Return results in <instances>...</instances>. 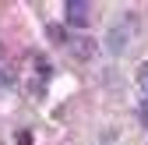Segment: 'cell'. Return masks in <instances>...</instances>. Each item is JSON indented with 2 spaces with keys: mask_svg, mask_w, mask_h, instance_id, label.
<instances>
[{
  "mask_svg": "<svg viewBox=\"0 0 148 145\" xmlns=\"http://www.w3.org/2000/svg\"><path fill=\"white\" fill-rule=\"evenodd\" d=\"M46 39H49V43H57V46L71 43V39H67V28H64V25H46Z\"/></svg>",
  "mask_w": 148,
  "mask_h": 145,
  "instance_id": "obj_4",
  "label": "cell"
},
{
  "mask_svg": "<svg viewBox=\"0 0 148 145\" xmlns=\"http://www.w3.org/2000/svg\"><path fill=\"white\" fill-rule=\"evenodd\" d=\"M67 46H71V53H74L78 60H92V57H95V50H99V43L92 39V35H74Z\"/></svg>",
  "mask_w": 148,
  "mask_h": 145,
  "instance_id": "obj_2",
  "label": "cell"
},
{
  "mask_svg": "<svg viewBox=\"0 0 148 145\" xmlns=\"http://www.w3.org/2000/svg\"><path fill=\"white\" fill-rule=\"evenodd\" d=\"M67 25H74V28L88 25V4L85 0H67Z\"/></svg>",
  "mask_w": 148,
  "mask_h": 145,
  "instance_id": "obj_3",
  "label": "cell"
},
{
  "mask_svg": "<svg viewBox=\"0 0 148 145\" xmlns=\"http://www.w3.org/2000/svg\"><path fill=\"white\" fill-rule=\"evenodd\" d=\"M138 120L148 128V99H141V103H138Z\"/></svg>",
  "mask_w": 148,
  "mask_h": 145,
  "instance_id": "obj_6",
  "label": "cell"
},
{
  "mask_svg": "<svg viewBox=\"0 0 148 145\" xmlns=\"http://www.w3.org/2000/svg\"><path fill=\"white\" fill-rule=\"evenodd\" d=\"M134 18H123V25H116V28H109V35H106V46L113 50V53H123V46L131 43V35H134Z\"/></svg>",
  "mask_w": 148,
  "mask_h": 145,
  "instance_id": "obj_1",
  "label": "cell"
},
{
  "mask_svg": "<svg viewBox=\"0 0 148 145\" xmlns=\"http://www.w3.org/2000/svg\"><path fill=\"white\" fill-rule=\"evenodd\" d=\"M35 71H39V78H49V75H53V64H49L46 57H35Z\"/></svg>",
  "mask_w": 148,
  "mask_h": 145,
  "instance_id": "obj_5",
  "label": "cell"
},
{
  "mask_svg": "<svg viewBox=\"0 0 148 145\" xmlns=\"http://www.w3.org/2000/svg\"><path fill=\"white\" fill-rule=\"evenodd\" d=\"M18 145H32V131H18Z\"/></svg>",
  "mask_w": 148,
  "mask_h": 145,
  "instance_id": "obj_7",
  "label": "cell"
},
{
  "mask_svg": "<svg viewBox=\"0 0 148 145\" xmlns=\"http://www.w3.org/2000/svg\"><path fill=\"white\" fill-rule=\"evenodd\" d=\"M11 85V75H7V71H0V88H7Z\"/></svg>",
  "mask_w": 148,
  "mask_h": 145,
  "instance_id": "obj_9",
  "label": "cell"
},
{
  "mask_svg": "<svg viewBox=\"0 0 148 145\" xmlns=\"http://www.w3.org/2000/svg\"><path fill=\"white\" fill-rule=\"evenodd\" d=\"M138 78H141V85L148 88V64H141V67H138Z\"/></svg>",
  "mask_w": 148,
  "mask_h": 145,
  "instance_id": "obj_8",
  "label": "cell"
}]
</instances>
